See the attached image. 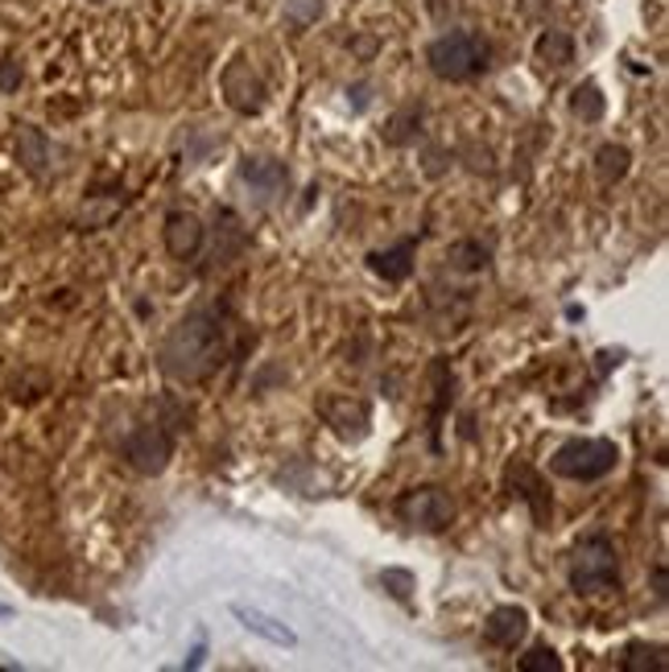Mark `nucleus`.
<instances>
[{
	"label": "nucleus",
	"instance_id": "26",
	"mask_svg": "<svg viewBox=\"0 0 669 672\" xmlns=\"http://www.w3.org/2000/svg\"><path fill=\"white\" fill-rule=\"evenodd\" d=\"M91 4H103V0H91Z\"/></svg>",
	"mask_w": 669,
	"mask_h": 672
},
{
	"label": "nucleus",
	"instance_id": "8",
	"mask_svg": "<svg viewBox=\"0 0 669 672\" xmlns=\"http://www.w3.org/2000/svg\"><path fill=\"white\" fill-rule=\"evenodd\" d=\"M223 96H227V103H232L241 116H253V112L265 108V87H260V79L253 75V67H244V63H232V67H227V75H223Z\"/></svg>",
	"mask_w": 669,
	"mask_h": 672
},
{
	"label": "nucleus",
	"instance_id": "22",
	"mask_svg": "<svg viewBox=\"0 0 669 672\" xmlns=\"http://www.w3.org/2000/svg\"><path fill=\"white\" fill-rule=\"evenodd\" d=\"M380 582H384V590L393 594L397 603H410V590H413V573L410 570H384V573H380Z\"/></svg>",
	"mask_w": 669,
	"mask_h": 672
},
{
	"label": "nucleus",
	"instance_id": "18",
	"mask_svg": "<svg viewBox=\"0 0 669 672\" xmlns=\"http://www.w3.org/2000/svg\"><path fill=\"white\" fill-rule=\"evenodd\" d=\"M570 112H575V116H583V120H600V116H603V96H600V87H595V83L575 87V96H570Z\"/></svg>",
	"mask_w": 669,
	"mask_h": 672
},
{
	"label": "nucleus",
	"instance_id": "11",
	"mask_svg": "<svg viewBox=\"0 0 669 672\" xmlns=\"http://www.w3.org/2000/svg\"><path fill=\"white\" fill-rule=\"evenodd\" d=\"M241 178L257 194H265V199H274L281 186L290 182V169L281 166V161H274V157H244L241 161Z\"/></svg>",
	"mask_w": 669,
	"mask_h": 672
},
{
	"label": "nucleus",
	"instance_id": "2",
	"mask_svg": "<svg viewBox=\"0 0 669 672\" xmlns=\"http://www.w3.org/2000/svg\"><path fill=\"white\" fill-rule=\"evenodd\" d=\"M620 462V446L607 437H570L549 455V471L575 479V483H595L603 474H612Z\"/></svg>",
	"mask_w": 669,
	"mask_h": 672
},
{
	"label": "nucleus",
	"instance_id": "10",
	"mask_svg": "<svg viewBox=\"0 0 669 672\" xmlns=\"http://www.w3.org/2000/svg\"><path fill=\"white\" fill-rule=\"evenodd\" d=\"M413 256H417V239H401L393 248H384V253H368V269L384 277L389 285H401V281H410L413 272Z\"/></svg>",
	"mask_w": 669,
	"mask_h": 672
},
{
	"label": "nucleus",
	"instance_id": "12",
	"mask_svg": "<svg viewBox=\"0 0 669 672\" xmlns=\"http://www.w3.org/2000/svg\"><path fill=\"white\" fill-rule=\"evenodd\" d=\"M323 417L335 425L339 437H364V429H368V408L360 401H347V396L323 401Z\"/></svg>",
	"mask_w": 669,
	"mask_h": 672
},
{
	"label": "nucleus",
	"instance_id": "15",
	"mask_svg": "<svg viewBox=\"0 0 669 672\" xmlns=\"http://www.w3.org/2000/svg\"><path fill=\"white\" fill-rule=\"evenodd\" d=\"M446 260H450L455 269H464V272H483L488 265H492V253L483 248L480 239H459V244H450V248H446Z\"/></svg>",
	"mask_w": 669,
	"mask_h": 672
},
{
	"label": "nucleus",
	"instance_id": "23",
	"mask_svg": "<svg viewBox=\"0 0 669 672\" xmlns=\"http://www.w3.org/2000/svg\"><path fill=\"white\" fill-rule=\"evenodd\" d=\"M0 87H4V91H13V87H18V70L9 67V58H4V70H0Z\"/></svg>",
	"mask_w": 669,
	"mask_h": 672
},
{
	"label": "nucleus",
	"instance_id": "7",
	"mask_svg": "<svg viewBox=\"0 0 669 672\" xmlns=\"http://www.w3.org/2000/svg\"><path fill=\"white\" fill-rule=\"evenodd\" d=\"M161 239H166V253H170L174 260H194L207 239L203 219L190 215V211H170V215H166V227H161Z\"/></svg>",
	"mask_w": 669,
	"mask_h": 672
},
{
	"label": "nucleus",
	"instance_id": "19",
	"mask_svg": "<svg viewBox=\"0 0 669 672\" xmlns=\"http://www.w3.org/2000/svg\"><path fill=\"white\" fill-rule=\"evenodd\" d=\"M516 669H521V672H562V660H558V652H554V648L537 643L529 656H521V660H516Z\"/></svg>",
	"mask_w": 669,
	"mask_h": 672
},
{
	"label": "nucleus",
	"instance_id": "14",
	"mask_svg": "<svg viewBox=\"0 0 669 672\" xmlns=\"http://www.w3.org/2000/svg\"><path fill=\"white\" fill-rule=\"evenodd\" d=\"M18 161L34 178H46V169H51V145H46V136L37 133L34 124H21L18 133Z\"/></svg>",
	"mask_w": 669,
	"mask_h": 672
},
{
	"label": "nucleus",
	"instance_id": "5",
	"mask_svg": "<svg viewBox=\"0 0 669 672\" xmlns=\"http://www.w3.org/2000/svg\"><path fill=\"white\" fill-rule=\"evenodd\" d=\"M397 516L422 533H443L446 524L455 520V500H450V491L434 488V483L410 488L397 495Z\"/></svg>",
	"mask_w": 669,
	"mask_h": 672
},
{
	"label": "nucleus",
	"instance_id": "20",
	"mask_svg": "<svg viewBox=\"0 0 669 672\" xmlns=\"http://www.w3.org/2000/svg\"><path fill=\"white\" fill-rule=\"evenodd\" d=\"M537 54H542L546 63H554V67H567L570 54H575V46H570L567 34H546L542 42H537Z\"/></svg>",
	"mask_w": 669,
	"mask_h": 672
},
{
	"label": "nucleus",
	"instance_id": "3",
	"mask_svg": "<svg viewBox=\"0 0 669 672\" xmlns=\"http://www.w3.org/2000/svg\"><path fill=\"white\" fill-rule=\"evenodd\" d=\"M570 586L575 594H600V590H612L620 586V557H616V545L612 537H587L575 553H570Z\"/></svg>",
	"mask_w": 669,
	"mask_h": 672
},
{
	"label": "nucleus",
	"instance_id": "17",
	"mask_svg": "<svg viewBox=\"0 0 669 672\" xmlns=\"http://www.w3.org/2000/svg\"><path fill=\"white\" fill-rule=\"evenodd\" d=\"M620 669L628 672H640V669H653V672H666V648L661 643H633L624 660H620Z\"/></svg>",
	"mask_w": 669,
	"mask_h": 672
},
{
	"label": "nucleus",
	"instance_id": "6",
	"mask_svg": "<svg viewBox=\"0 0 669 672\" xmlns=\"http://www.w3.org/2000/svg\"><path fill=\"white\" fill-rule=\"evenodd\" d=\"M124 458L133 462V471L161 474L166 467H170V458H174V434L166 429V425H157V421L137 425L133 434L124 437Z\"/></svg>",
	"mask_w": 669,
	"mask_h": 672
},
{
	"label": "nucleus",
	"instance_id": "24",
	"mask_svg": "<svg viewBox=\"0 0 669 672\" xmlns=\"http://www.w3.org/2000/svg\"><path fill=\"white\" fill-rule=\"evenodd\" d=\"M203 656H207V648H203V643H199V648L190 652V660H187V664H190V669H194V664H203Z\"/></svg>",
	"mask_w": 669,
	"mask_h": 672
},
{
	"label": "nucleus",
	"instance_id": "25",
	"mask_svg": "<svg viewBox=\"0 0 669 672\" xmlns=\"http://www.w3.org/2000/svg\"><path fill=\"white\" fill-rule=\"evenodd\" d=\"M9 615H13V611H9V606L0 603V619H9Z\"/></svg>",
	"mask_w": 669,
	"mask_h": 672
},
{
	"label": "nucleus",
	"instance_id": "4",
	"mask_svg": "<svg viewBox=\"0 0 669 672\" xmlns=\"http://www.w3.org/2000/svg\"><path fill=\"white\" fill-rule=\"evenodd\" d=\"M426 63L438 79L464 83L471 75H480L488 67V42L480 34H446L438 42H430Z\"/></svg>",
	"mask_w": 669,
	"mask_h": 672
},
{
	"label": "nucleus",
	"instance_id": "1",
	"mask_svg": "<svg viewBox=\"0 0 669 672\" xmlns=\"http://www.w3.org/2000/svg\"><path fill=\"white\" fill-rule=\"evenodd\" d=\"M157 363L174 384H203L227 363V326L215 310H190L187 318L161 338Z\"/></svg>",
	"mask_w": 669,
	"mask_h": 672
},
{
	"label": "nucleus",
	"instance_id": "21",
	"mask_svg": "<svg viewBox=\"0 0 669 672\" xmlns=\"http://www.w3.org/2000/svg\"><path fill=\"white\" fill-rule=\"evenodd\" d=\"M323 13V0H286V21L298 25V30H306L310 21H319Z\"/></svg>",
	"mask_w": 669,
	"mask_h": 672
},
{
	"label": "nucleus",
	"instance_id": "13",
	"mask_svg": "<svg viewBox=\"0 0 669 672\" xmlns=\"http://www.w3.org/2000/svg\"><path fill=\"white\" fill-rule=\"evenodd\" d=\"M232 615L241 619L244 631L269 639V643H277V648H293V643H298V636H293L290 627H286V623H277V619H269L265 611H248V606L236 603V606H232Z\"/></svg>",
	"mask_w": 669,
	"mask_h": 672
},
{
	"label": "nucleus",
	"instance_id": "9",
	"mask_svg": "<svg viewBox=\"0 0 669 672\" xmlns=\"http://www.w3.org/2000/svg\"><path fill=\"white\" fill-rule=\"evenodd\" d=\"M525 631H529V611L525 606H497L488 619H483V639L492 643V648H516L521 639H525Z\"/></svg>",
	"mask_w": 669,
	"mask_h": 672
},
{
	"label": "nucleus",
	"instance_id": "16",
	"mask_svg": "<svg viewBox=\"0 0 669 672\" xmlns=\"http://www.w3.org/2000/svg\"><path fill=\"white\" fill-rule=\"evenodd\" d=\"M628 166H633V153L624 149V145H603V149L595 153V173H600L603 186L620 182V178L628 173Z\"/></svg>",
	"mask_w": 669,
	"mask_h": 672
}]
</instances>
